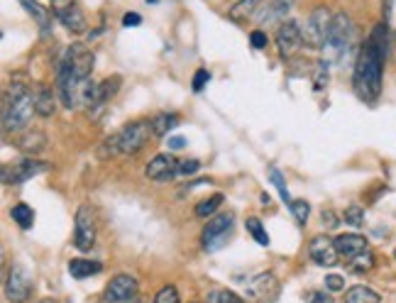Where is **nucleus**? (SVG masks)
Segmentation results:
<instances>
[{
	"label": "nucleus",
	"instance_id": "17",
	"mask_svg": "<svg viewBox=\"0 0 396 303\" xmlns=\"http://www.w3.org/2000/svg\"><path fill=\"white\" fill-rule=\"evenodd\" d=\"M56 18H59V22L64 25L69 32H76V34L86 32V15L76 3L61 5V8L56 10Z\"/></svg>",
	"mask_w": 396,
	"mask_h": 303
},
{
	"label": "nucleus",
	"instance_id": "41",
	"mask_svg": "<svg viewBox=\"0 0 396 303\" xmlns=\"http://www.w3.org/2000/svg\"><path fill=\"white\" fill-rule=\"evenodd\" d=\"M250 42L255 49H264L267 47V34L262 32V30H255V32L250 34Z\"/></svg>",
	"mask_w": 396,
	"mask_h": 303
},
{
	"label": "nucleus",
	"instance_id": "42",
	"mask_svg": "<svg viewBox=\"0 0 396 303\" xmlns=\"http://www.w3.org/2000/svg\"><path fill=\"white\" fill-rule=\"evenodd\" d=\"M321 220H323V225H326L328 230L338 228V218H336V213H333V210H323V213H321Z\"/></svg>",
	"mask_w": 396,
	"mask_h": 303
},
{
	"label": "nucleus",
	"instance_id": "40",
	"mask_svg": "<svg viewBox=\"0 0 396 303\" xmlns=\"http://www.w3.org/2000/svg\"><path fill=\"white\" fill-rule=\"evenodd\" d=\"M343 286H345V279H343L340 274H328L326 276V289L328 291H343Z\"/></svg>",
	"mask_w": 396,
	"mask_h": 303
},
{
	"label": "nucleus",
	"instance_id": "44",
	"mask_svg": "<svg viewBox=\"0 0 396 303\" xmlns=\"http://www.w3.org/2000/svg\"><path fill=\"white\" fill-rule=\"evenodd\" d=\"M140 22H142V18L137 13H127L125 18H122V25H125V27H137Z\"/></svg>",
	"mask_w": 396,
	"mask_h": 303
},
{
	"label": "nucleus",
	"instance_id": "16",
	"mask_svg": "<svg viewBox=\"0 0 396 303\" xmlns=\"http://www.w3.org/2000/svg\"><path fill=\"white\" fill-rule=\"evenodd\" d=\"M336 247H338V254L345 257V259L352 262L357 254L367 252V238H362V235L357 233H345V235H338L336 238Z\"/></svg>",
	"mask_w": 396,
	"mask_h": 303
},
{
	"label": "nucleus",
	"instance_id": "28",
	"mask_svg": "<svg viewBox=\"0 0 396 303\" xmlns=\"http://www.w3.org/2000/svg\"><path fill=\"white\" fill-rule=\"evenodd\" d=\"M248 233L252 235V238L257 240V245H262V247H269V235H267L264 225L260 223V218H248Z\"/></svg>",
	"mask_w": 396,
	"mask_h": 303
},
{
	"label": "nucleus",
	"instance_id": "50",
	"mask_svg": "<svg viewBox=\"0 0 396 303\" xmlns=\"http://www.w3.org/2000/svg\"><path fill=\"white\" fill-rule=\"evenodd\" d=\"M394 257H396V252H394Z\"/></svg>",
	"mask_w": 396,
	"mask_h": 303
},
{
	"label": "nucleus",
	"instance_id": "23",
	"mask_svg": "<svg viewBox=\"0 0 396 303\" xmlns=\"http://www.w3.org/2000/svg\"><path fill=\"white\" fill-rule=\"evenodd\" d=\"M382 296L377 291L367 289V286H352L350 291H345V303H379Z\"/></svg>",
	"mask_w": 396,
	"mask_h": 303
},
{
	"label": "nucleus",
	"instance_id": "25",
	"mask_svg": "<svg viewBox=\"0 0 396 303\" xmlns=\"http://www.w3.org/2000/svg\"><path fill=\"white\" fill-rule=\"evenodd\" d=\"M20 3L25 5V10H27L30 15H32L34 20L39 22V27H42V32L47 34L49 32V13L42 8V5L37 3V0H20Z\"/></svg>",
	"mask_w": 396,
	"mask_h": 303
},
{
	"label": "nucleus",
	"instance_id": "27",
	"mask_svg": "<svg viewBox=\"0 0 396 303\" xmlns=\"http://www.w3.org/2000/svg\"><path fill=\"white\" fill-rule=\"evenodd\" d=\"M18 145L25 152H39L44 147V135H39V132H25L18 140Z\"/></svg>",
	"mask_w": 396,
	"mask_h": 303
},
{
	"label": "nucleus",
	"instance_id": "47",
	"mask_svg": "<svg viewBox=\"0 0 396 303\" xmlns=\"http://www.w3.org/2000/svg\"><path fill=\"white\" fill-rule=\"evenodd\" d=\"M147 3H157V0H147Z\"/></svg>",
	"mask_w": 396,
	"mask_h": 303
},
{
	"label": "nucleus",
	"instance_id": "39",
	"mask_svg": "<svg viewBox=\"0 0 396 303\" xmlns=\"http://www.w3.org/2000/svg\"><path fill=\"white\" fill-rule=\"evenodd\" d=\"M198 169H200L198 159H186V162L179 164V174H184V176H191V174H196Z\"/></svg>",
	"mask_w": 396,
	"mask_h": 303
},
{
	"label": "nucleus",
	"instance_id": "22",
	"mask_svg": "<svg viewBox=\"0 0 396 303\" xmlns=\"http://www.w3.org/2000/svg\"><path fill=\"white\" fill-rule=\"evenodd\" d=\"M262 5H264V0H238V3L233 5V10H230V18L233 20L252 18V15L260 13Z\"/></svg>",
	"mask_w": 396,
	"mask_h": 303
},
{
	"label": "nucleus",
	"instance_id": "2",
	"mask_svg": "<svg viewBox=\"0 0 396 303\" xmlns=\"http://www.w3.org/2000/svg\"><path fill=\"white\" fill-rule=\"evenodd\" d=\"M355 37L357 30L347 13H336L331 20V30H328L326 44H323V54H326L328 64H343L347 61L350 51L355 47Z\"/></svg>",
	"mask_w": 396,
	"mask_h": 303
},
{
	"label": "nucleus",
	"instance_id": "13",
	"mask_svg": "<svg viewBox=\"0 0 396 303\" xmlns=\"http://www.w3.org/2000/svg\"><path fill=\"white\" fill-rule=\"evenodd\" d=\"M308 257L316 262L318 266H336L338 264V247L336 240L326 238V235H316L308 243Z\"/></svg>",
	"mask_w": 396,
	"mask_h": 303
},
{
	"label": "nucleus",
	"instance_id": "37",
	"mask_svg": "<svg viewBox=\"0 0 396 303\" xmlns=\"http://www.w3.org/2000/svg\"><path fill=\"white\" fill-rule=\"evenodd\" d=\"M210 81V74H208V69H198L196 74H193V81H191V89H193V94H200V91L205 89V84Z\"/></svg>",
	"mask_w": 396,
	"mask_h": 303
},
{
	"label": "nucleus",
	"instance_id": "29",
	"mask_svg": "<svg viewBox=\"0 0 396 303\" xmlns=\"http://www.w3.org/2000/svg\"><path fill=\"white\" fill-rule=\"evenodd\" d=\"M269 179H272V183H274V186H276V191H279L281 201H284L286 205H291V201H294V198L289 196V186H286V179L281 176L279 169L272 167V169H269Z\"/></svg>",
	"mask_w": 396,
	"mask_h": 303
},
{
	"label": "nucleus",
	"instance_id": "20",
	"mask_svg": "<svg viewBox=\"0 0 396 303\" xmlns=\"http://www.w3.org/2000/svg\"><path fill=\"white\" fill-rule=\"evenodd\" d=\"M149 125H152L154 135L164 137V135H169V132H172L174 127L179 125V115H177V112H157V115L149 120Z\"/></svg>",
	"mask_w": 396,
	"mask_h": 303
},
{
	"label": "nucleus",
	"instance_id": "31",
	"mask_svg": "<svg viewBox=\"0 0 396 303\" xmlns=\"http://www.w3.org/2000/svg\"><path fill=\"white\" fill-rule=\"evenodd\" d=\"M208 303H245L240 299L235 291H228V289H213L208 294Z\"/></svg>",
	"mask_w": 396,
	"mask_h": 303
},
{
	"label": "nucleus",
	"instance_id": "3",
	"mask_svg": "<svg viewBox=\"0 0 396 303\" xmlns=\"http://www.w3.org/2000/svg\"><path fill=\"white\" fill-rule=\"evenodd\" d=\"M37 112L34 108V96L23 86H10L3 101V130L5 132H23L32 122V115Z\"/></svg>",
	"mask_w": 396,
	"mask_h": 303
},
{
	"label": "nucleus",
	"instance_id": "4",
	"mask_svg": "<svg viewBox=\"0 0 396 303\" xmlns=\"http://www.w3.org/2000/svg\"><path fill=\"white\" fill-rule=\"evenodd\" d=\"M235 233V215L233 213H218L208 220V225L203 228V235H200V245L208 254L218 252L228 245V240L233 238Z\"/></svg>",
	"mask_w": 396,
	"mask_h": 303
},
{
	"label": "nucleus",
	"instance_id": "1",
	"mask_svg": "<svg viewBox=\"0 0 396 303\" xmlns=\"http://www.w3.org/2000/svg\"><path fill=\"white\" fill-rule=\"evenodd\" d=\"M387 49H389L387 22H382L372 30L364 47L359 49L357 61H355L352 84L357 96L364 103H374L379 98V94H382V71H384V59H387Z\"/></svg>",
	"mask_w": 396,
	"mask_h": 303
},
{
	"label": "nucleus",
	"instance_id": "21",
	"mask_svg": "<svg viewBox=\"0 0 396 303\" xmlns=\"http://www.w3.org/2000/svg\"><path fill=\"white\" fill-rule=\"evenodd\" d=\"M32 96H34V108H37V115L49 117L51 112L56 110V108H54V96H51V91L47 89V86H37Z\"/></svg>",
	"mask_w": 396,
	"mask_h": 303
},
{
	"label": "nucleus",
	"instance_id": "35",
	"mask_svg": "<svg viewBox=\"0 0 396 303\" xmlns=\"http://www.w3.org/2000/svg\"><path fill=\"white\" fill-rule=\"evenodd\" d=\"M328 61L323 59V61H318V66H316V79H313V89L316 91H323L328 86Z\"/></svg>",
	"mask_w": 396,
	"mask_h": 303
},
{
	"label": "nucleus",
	"instance_id": "8",
	"mask_svg": "<svg viewBox=\"0 0 396 303\" xmlns=\"http://www.w3.org/2000/svg\"><path fill=\"white\" fill-rule=\"evenodd\" d=\"M149 135H154V132H152V125H149L147 120L127 122V125L120 130V150H122V154H137L142 147L147 145Z\"/></svg>",
	"mask_w": 396,
	"mask_h": 303
},
{
	"label": "nucleus",
	"instance_id": "45",
	"mask_svg": "<svg viewBox=\"0 0 396 303\" xmlns=\"http://www.w3.org/2000/svg\"><path fill=\"white\" fill-rule=\"evenodd\" d=\"M392 13H394V0H384V22L392 20Z\"/></svg>",
	"mask_w": 396,
	"mask_h": 303
},
{
	"label": "nucleus",
	"instance_id": "43",
	"mask_svg": "<svg viewBox=\"0 0 396 303\" xmlns=\"http://www.w3.org/2000/svg\"><path fill=\"white\" fill-rule=\"evenodd\" d=\"M184 147H186V137H181V135L169 137V150L172 152H179V150H184Z\"/></svg>",
	"mask_w": 396,
	"mask_h": 303
},
{
	"label": "nucleus",
	"instance_id": "24",
	"mask_svg": "<svg viewBox=\"0 0 396 303\" xmlns=\"http://www.w3.org/2000/svg\"><path fill=\"white\" fill-rule=\"evenodd\" d=\"M10 215H13V220H15V223H18L23 230H30V228L34 225V210H32V205H27V203L13 205Z\"/></svg>",
	"mask_w": 396,
	"mask_h": 303
},
{
	"label": "nucleus",
	"instance_id": "46",
	"mask_svg": "<svg viewBox=\"0 0 396 303\" xmlns=\"http://www.w3.org/2000/svg\"><path fill=\"white\" fill-rule=\"evenodd\" d=\"M39 303H59V301H54V299H44V301H39Z\"/></svg>",
	"mask_w": 396,
	"mask_h": 303
},
{
	"label": "nucleus",
	"instance_id": "38",
	"mask_svg": "<svg viewBox=\"0 0 396 303\" xmlns=\"http://www.w3.org/2000/svg\"><path fill=\"white\" fill-rule=\"evenodd\" d=\"M303 301L306 303H333L331 294H326V291H308V294L303 296Z\"/></svg>",
	"mask_w": 396,
	"mask_h": 303
},
{
	"label": "nucleus",
	"instance_id": "7",
	"mask_svg": "<svg viewBox=\"0 0 396 303\" xmlns=\"http://www.w3.org/2000/svg\"><path fill=\"white\" fill-rule=\"evenodd\" d=\"M333 15L328 13V8H316L306 20V27H303V39H306L311 47H321L326 44L328 30H331Z\"/></svg>",
	"mask_w": 396,
	"mask_h": 303
},
{
	"label": "nucleus",
	"instance_id": "34",
	"mask_svg": "<svg viewBox=\"0 0 396 303\" xmlns=\"http://www.w3.org/2000/svg\"><path fill=\"white\" fill-rule=\"evenodd\" d=\"M352 269H357V271H369L374 266V254H372V250H367V252H362V254H357L355 257L352 262Z\"/></svg>",
	"mask_w": 396,
	"mask_h": 303
},
{
	"label": "nucleus",
	"instance_id": "33",
	"mask_svg": "<svg viewBox=\"0 0 396 303\" xmlns=\"http://www.w3.org/2000/svg\"><path fill=\"white\" fill-rule=\"evenodd\" d=\"M345 223L352 225V228H362V225H364L362 205H350V208L345 210Z\"/></svg>",
	"mask_w": 396,
	"mask_h": 303
},
{
	"label": "nucleus",
	"instance_id": "30",
	"mask_svg": "<svg viewBox=\"0 0 396 303\" xmlns=\"http://www.w3.org/2000/svg\"><path fill=\"white\" fill-rule=\"evenodd\" d=\"M98 154H101L103 159L115 157V154H122V150H120V132H115V135L106 137V140H103V145H101V150H98Z\"/></svg>",
	"mask_w": 396,
	"mask_h": 303
},
{
	"label": "nucleus",
	"instance_id": "5",
	"mask_svg": "<svg viewBox=\"0 0 396 303\" xmlns=\"http://www.w3.org/2000/svg\"><path fill=\"white\" fill-rule=\"evenodd\" d=\"M51 164L47 162H37V159H23V162L18 164H5L3 167V183H13V186H18V183H25L30 181V179L39 176V174L49 172Z\"/></svg>",
	"mask_w": 396,
	"mask_h": 303
},
{
	"label": "nucleus",
	"instance_id": "12",
	"mask_svg": "<svg viewBox=\"0 0 396 303\" xmlns=\"http://www.w3.org/2000/svg\"><path fill=\"white\" fill-rule=\"evenodd\" d=\"M30 291H32V284H30L27 271H25V266L15 264L8 274V281H5V296L13 303H25L30 299Z\"/></svg>",
	"mask_w": 396,
	"mask_h": 303
},
{
	"label": "nucleus",
	"instance_id": "15",
	"mask_svg": "<svg viewBox=\"0 0 396 303\" xmlns=\"http://www.w3.org/2000/svg\"><path fill=\"white\" fill-rule=\"evenodd\" d=\"M145 174L152 181H169V179H174L179 174V162L172 154H157V157L147 164Z\"/></svg>",
	"mask_w": 396,
	"mask_h": 303
},
{
	"label": "nucleus",
	"instance_id": "26",
	"mask_svg": "<svg viewBox=\"0 0 396 303\" xmlns=\"http://www.w3.org/2000/svg\"><path fill=\"white\" fill-rule=\"evenodd\" d=\"M223 205V193H213L210 198L200 201L196 205V218H208V215H215V210Z\"/></svg>",
	"mask_w": 396,
	"mask_h": 303
},
{
	"label": "nucleus",
	"instance_id": "10",
	"mask_svg": "<svg viewBox=\"0 0 396 303\" xmlns=\"http://www.w3.org/2000/svg\"><path fill=\"white\" fill-rule=\"evenodd\" d=\"M276 49H279L281 56H294L298 49H301L303 44V30L301 25L296 22V20H286L284 25H279V30H276Z\"/></svg>",
	"mask_w": 396,
	"mask_h": 303
},
{
	"label": "nucleus",
	"instance_id": "6",
	"mask_svg": "<svg viewBox=\"0 0 396 303\" xmlns=\"http://www.w3.org/2000/svg\"><path fill=\"white\" fill-rule=\"evenodd\" d=\"M276 296H279V281L269 271L257 274L245 289V301L248 303H274Z\"/></svg>",
	"mask_w": 396,
	"mask_h": 303
},
{
	"label": "nucleus",
	"instance_id": "9",
	"mask_svg": "<svg viewBox=\"0 0 396 303\" xmlns=\"http://www.w3.org/2000/svg\"><path fill=\"white\" fill-rule=\"evenodd\" d=\"M96 243V223H94V210L91 205H81L76 210V233H74V245L81 252H89Z\"/></svg>",
	"mask_w": 396,
	"mask_h": 303
},
{
	"label": "nucleus",
	"instance_id": "14",
	"mask_svg": "<svg viewBox=\"0 0 396 303\" xmlns=\"http://www.w3.org/2000/svg\"><path fill=\"white\" fill-rule=\"evenodd\" d=\"M291 8V0H264L260 13L255 15L260 27H272V25H284L286 13Z\"/></svg>",
	"mask_w": 396,
	"mask_h": 303
},
{
	"label": "nucleus",
	"instance_id": "19",
	"mask_svg": "<svg viewBox=\"0 0 396 303\" xmlns=\"http://www.w3.org/2000/svg\"><path fill=\"white\" fill-rule=\"evenodd\" d=\"M117 89H120V76H113V79H106V81H103V84L98 86V94H96V103H94V108H91V110L101 112L103 105H106V103L117 94Z\"/></svg>",
	"mask_w": 396,
	"mask_h": 303
},
{
	"label": "nucleus",
	"instance_id": "49",
	"mask_svg": "<svg viewBox=\"0 0 396 303\" xmlns=\"http://www.w3.org/2000/svg\"><path fill=\"white\" fill-rule=\"evenodd\" d=\"M54 3H59V0H54Z\"/></svg>",
	"mask_w": 396,
	"mask_h": 303
},
{
	"label": "nucleus",
	"instance_id": "32",
	"mask_svg": "<svg viewBox=\"0 0 396 303\" xmlns=\"http://www.w3.org/2000/svg\"><path fill=\"white\" fill-rule=\"evenodd\" d=\"M289 210H291V213H294L296 223L306 225L308 215H311V205H308V201H301V198H296V201H291Z\"/></svg>",
	"mask_w": 396,
	"mask_h": 303
},
{
	"label": "nucleus",
	"instance_id": "11",
	"mask_svg": "<svg viewBox=\"0 0 396 303\" xmlns=\"http://www.w3.org/2000/svg\"><path fill=\"white\" fill-rule=\"evenodd\" d=\"M137 296V279L130 274H117L110 279V284L106 286L103 299L106 303H132Z\"/></svg>",
	"mask_w": 396,
	"mask_h": 303
},
{
	"label": "nucleus",
	"instance_id": "18",
	"mask_svg": "<svg viewBox=\"0 0 396 303\" xmlns=\"http://www.w3.org/2000/svg\"><path fill=\"white\" fill-rule=\"evenodd\" d=\"M103 271L101 262H91V259H71L69 262V274L74 279H86V276H96Z\"/></svg>",
	"mask_w": 396,
	"mask_h": 303
},
{
	"label": "nucleus",
	"instance_id": "36",
	"mask_svg": "<svg viewBox=\"0 0 396 303\" xmlns=\"http://www.w3.org/2000/svg\"><path fill=\"white\" fill-rule=\"evenodd\" d=\"M154 303H181V301H179L177 286H164V289L154 296Z\"/></svg>",
	"mask_w": 396,
	"mask_h": 303
},
{
	"label": "nucleus",
	"instance_id": "48",
	"mask_svg": "<svg viewBox=\"0 0 396 303\" xmlns=\"http://www.w3.org/2000/svg\"><path fill=\"white\" fill-rule=\"evenodd\" d=\"M132 303H145V301H132Z\"/></svg>",
	"mask_w": 396,
	"mask_h": 303
}]
</instances>
